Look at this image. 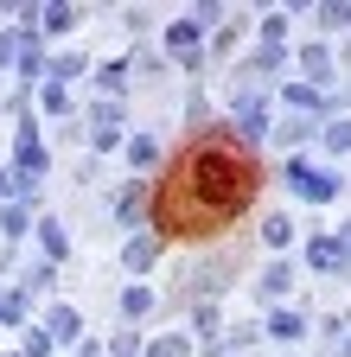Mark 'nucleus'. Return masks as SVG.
<instances>
[{
	"instance_id": "obj_1",
	"label": "nucleus",
	"mask_w": 351,
	"mask_h": 357,
	"mask_svg": "<svg viewBox=\"0 0 351 357\" xmlns=\"http://www.w3.org/2000/svg\"><path fill=\"white\" fill-rule=\"evenodd\" d=\"M255 192V166L230 147H198L186 153V166L172 172L166 185V223H179V230H211V223H230Z\"/></svg>"
},
{
	"instance_id": "obj_2",
	"label": "nucleus",
	"mask_w": 351,
	"mask_h": 357,
	"mask_svg": "<svg viewBox=\"0 0 351 357\" xmlns=\"http://www.w3.org/2000/svg\"><path fill=\"white\" fill-rule=\"evenodd\" d=\"M287 178H294V192H306L313 204H326V198L338 192V178H332V172H313V166H300V160H294V172H287Z\"/></svg>"
},
{
	"instance_id": "obj_3",
	"label": "nucleus",
	"mask_w": 351,
	"mask_h": 357,
	"mask_svg": "<svg viewBox=\"0 0 351 357\" xmlns=\"http://www.w3.org/2000/svg\"><path fill=\"white\" fill-rule=\"evenodd\" d=\"M345 249H351V236H345Z\"/></svg>"
}]
</instances>
